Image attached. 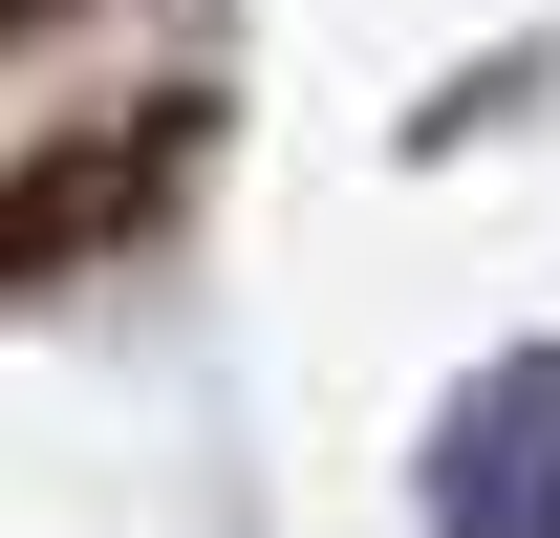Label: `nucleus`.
<instances>
[{
  "mask_svg": "<svg viewBox=\"0 0 560 538\" xmlns=\"http://www.w3.org/2000/svg\"><path fill=\"white\" fill-rule=\"evenodd\" d=\"M410 495H431V538H560V344H517L431 409Z\"/></svg>",
  "mask_w": 560,
  "mask_h": 538,
  "instance_id": "f257e3e1",
  "label": "nucleus"
}]
</instances>
